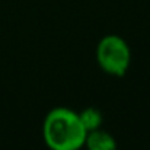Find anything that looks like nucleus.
Returning a JSON list of instances; mask_svg holds the SVG:
<instances>
[{"instance_id":"nucleus-1","label":"nucleus","mask_w":150,"mask_h":150,"mask_svg":"<svg viewBox=\"0 0 150 150\" xmlns=\"http://www.w3.org/2000/svg\"><path fill=\"white\" fill-rule=\"evenodd\" d=\"M42 136L50 150H80L85 146L88 131L80 121L79 112L58 106L45 115Z\"/></svg>"},{"instance_id":"nucleus-2","label":"nucleus","mask_w":150,"mask_h":150,"mask_svg":"<svg viewBox=\"0 0 150 150\" xmlns=\"http://www.w3.org/2000/svg\"><path fill=\"white\" fill-rule=\"evenodd\" d=\"M96 61L105 73L112 76H122L131 63L130 47L121 37L106 35L98 42Z\"/></svg>"},{"instance_id":"nucleus-3","label":"nucleus","mask_w":150,"mask_h":150,"mask_svg":"<svg viewBox=\"0 0 150 150\" xmlns=\"http://www.w3.org/2000/svg\"><path fill=\"white\" fill-rule=\"evenodd\" d=\"M85 146L88 150H117V142L108 131L98 128L88 133Z\"/></svg>"},{"instance_id":"nucleus-4","label":"nucleus","mask_w":150,"mask_h":150,"mask_svg":"<svg viewBox=\"0 0 150 150\" xmlns=\"http://www.w3.org/2000/svg\"><path fill=\"white\" fill-rule=\"evenodd\" d=\"M79 117H80V121H82V124H83V127L86 128L88 133L100 128L102 114H100L99 109H96V108H93V106L85 108L82 112H79Z\"/></svg>"}]
</instances>
